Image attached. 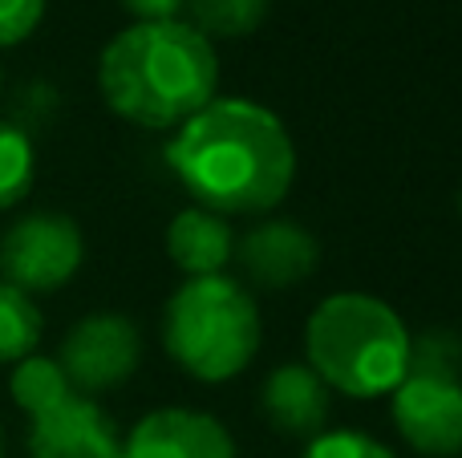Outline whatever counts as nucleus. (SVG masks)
Here are the masks:
<instances>
[{
  "instance_id": "obj_5",
  "label": "nucleus",
  "mask_w": 462,
  "mask_h": 458,
  "mask_svg": "<svg viewBox=\"0 0 462 458\" xmlns=\"http://www.w3.org/2000/svg\"><path fill=\"white\" fill-rule=\"evenodd\" d=\"M86 260L81 227L61 211H29L0 235V280L29 292H57Z\"/></svg>"
},
{
  "instance_id": "obj_2",
  "label": "nucleus",
  "mask_w": 462,
  "mask_h": 458,
  "mask_svg": "<svg viewBox=\"0 0 462 458\" xmlns=\"http://www.w3.org/2000/svg\"><path fill=\"white\" fill-rule=\"evenodd\" d=\"M102 102L143 130H179L216 102L219 53L195 24H126L97 57Z\"/></svg>"
},
{
  "instance_id": "obj_1",
  "label": "nucleus",
  "mask_w": 462,
  "mask_h": 458,
  "mask_svg": "<svg viewBox=\"0 0 462 458\" xmlns=\"http://www.w3.org/2000/svg\"><path fill=\"white\" fill-rule=\"evenodd\" d=\"M167 167L195 207L263 219L296 179V146L284 118L252 97H216L171 134Z\"/></svg>"
},
{
  "instance_id": "obj_8",
  "label": "nucleus",
  "mask_w": 462,
  "mask_h": 458,
  "mask_svg": "<svg viewBox=\"0 0 462 458\" xmlns=\"http://www.w3.org/2000/svg\"><path fill=\"white\" fill-rule=\"evenodd\" d=\"M244 280L263 292H288L304 284L320 264V243L300 219L263 215L236 235V260Z\"/></svg>"
},
{
  "instance_id": "obj_18",
  "label": "nucleus",
  "mask_w": 462,
  "mask_h": 458,
  "mask_svg": "<svg viewBox=\"0 0 462 458\" xmlns=\"http://www.w3.org/2000/svg\"><path fill=\"white\" fill-rule=\"evenodd\" d=\"M45 21V0H0V49H13Z\"/></svg>"
},
{
  "instance_id": "obj_21",
  "label": "nucleus",
  "mask_w": 462,
  "mask_h": 458,
  "mask_svg": "<svg viewBox=\"0 0 462 458\" xmlns=\"http://www.w3.org/2000/svg\"><path fill=\"white\" fill-rule=\"evenodd\" d=\"M0 458H5V430H0Z\"/></svg>"
},
{
  "instance_id": "obj_17",
  "label": "nucleus",
  "mask_w": 462,
  "mask_h": 458,
  "mask_svg": "<svg viewBox=\"0 0 462 458\" xmlns=\"http://www.w3.org/2000/svg\"><path fill=\"white\" fill-rule=\"evenodd\" d=\"M300 458H398L382 438L365 435V430H325V435L309 438Z\"/></svg>"
},
{
  "instance_id": "obj_16",
  "label": "nucleus",
  "mask_w": 462,
  "mask_h": 458,
  "mask_svg": "<svg viewBox=\"0 0 462 458\" xmlns=\"http://www.w3.org/2000/svg\"><path fill=\"white\" fill-rule=\"evenodd\" d=\"M426 378H458L462 381V337L455 329H430L410 337V370Z\"/></svg>"
},
{
  "instance_id": "obj_14",
  "label": "nucleus",
  "mask_w": 462,
  "mask_h": 458,
  "mask_svg": "<svg viewBox=\"0 0 462 458\" xmlns=\"http://www.w3.org/2000/svg\"><path fill=\"white\" fill-rule=\"evenodd\" d=\"M268 8L272 0H187V24H195L208 41H239L260 29Z\"/></svg>"
},
{
  "instance_id": "obj_22",
  "label": "nucleus",
  "mask_w": 462,
  "mask_h": 458,
  "mask_svg": "<svg viewBox=\"0 0 462 458\" xmlns=\"http://www.w3.org/2000/svg\"><path fill=\"white\" fill-rule=\"evenodd\" d=\"M458 211H462V195H458Z\"/></svg>"
},
{
  "instance_id": "obj_12",
  "label": "nucleus",
  "mask_w": 462,
  "mask_h": 458,
  "mask_svg": "<svg viewBox=\"0 0 462 458\" xmlns=\"http://www.w3.org/2000/svg\"><path fill=\"white\" fill-rule=\"evenodd\" d=\"M167 256L187 280L224 276L236 260V227L208 207H183L167 224Z\"/></svg>"
},
{
  "instance_id": "obj_11",
  "label": "nucleus",
  "mask_w": 462,
  "mask_h": 458,
  "mask_svg": "<svg viewBox=\"0 0 462 458\" xmlns=\"http://www.w3.org/2000/svg\"><path fill=\"white\" fill-rule=\"evenodd\" d=\"M260 414L276 435L284 438H317L328 430L333 414V389L317 378L309 362H284L263 378L260 386Z\"/></svg>"
},
{
  "instance_id": "obj_3",
  "label": "nucleus",
  "mask_w": 462,
  "mask_h": 458,
  "mask_svg": "<svg viewBox=\"0 0 462 458\" xmlns=\"http://www.w3.org/2000/svg\"><path fill=\"white\" fill-rule=\"evenodd\" d=\"M304 357L333 394L390 398L410 370V329L374 292H333L309 313Z\"/></svg>"
},
{
  "instance_id": "obj_15",
  "label": "nucleus",
  "mask_w": 462,
  "mask_h": 458,
  "mask_svg": "<svg viewBox=\"0 0 462 458\" xmlns=\"http://www.w3.org/2000/svg\"><path fill=\"white\" fill-rule=\"evenodd\" d=\"M32 175H37L32 138L13 122H0V211L16 207L29 195Z\"/></svg>"
},
{
  "instance_id": "obj_7",
  "label": "nucleus",
  "mask_w": 462,
  "mask_h": 458,
  "mask_svg": "<svg viewBox=\"0 0 462 458\" xmlns=\"http://www.w3.org/2000/svg\"><path fill=\"white\" fill-rule=\"evenodd\" d=\"M390 418L398 438L422 458L462 454V381L406 373L390 394Z\"/></svg>"
},
{
  "instance_id": "obj_9",
  "label": "nucleus",
  "mask_w": 462,
  "mask_h": 458,
  "mask_svg": "<svg viewBox=\"0 0 462 458\" xmlns=\"http://www.w3.org/2000/svg\"><path fill=\"white\" fill-rule=\"evenodd\" d=\"M29 458H122V435L110 414L78 389H61L29 414Z\"/></svg>"
},
{
  "instance_id": "obj_13",
  "label": "nucleus",
  "mask_w": 462,
  "mask_h": 458,
  "mask_svg": "<svg viewBox=\"0 0 462 458\" xmlns=\"http://www.w3.org/2000/svg\"><path fill=\"white\" fill-rule=\"evenodd\" d=\"M45 316L29 292L0 280V365H16L37 353Z\"/></svg>"
},
{
  "instance_id": "obj_4",
  "label": "nucleus",
  "mask_w": 462,
  "mask_h": 458,
  "mask_svg": "<svg viewBox=\"0 0 462 458\" xmlns=\"http://www.w3.org/2000/svg\"><path fill=\"white\" fill-rule=\"evenodd\" d=\"M159 337L167 357L195 381H231L255 362L263 321L255 297L231 276H199L171 292Z\"/></svg>"
},
{
  "instance_id": "obj_19",
  "label": "nucleus",
  "mask_w": 462,
  "mask_h": 458,
  "mask_svg": "<svg viewBox=\"0 0 462 458\" xmlns=\"http://www.w3.org/2000/svg\"><path fill=\"white\" fill-rule=\"evenodd\" d=\"M57 110V89L45 86V81H32V86H24L21 94H16V118L13 126H21L24 134L32 138V130H41L49 118H53Z\"/></svg>"
},
{
  "instance_id": "obj_6",
  "label": "nucleus",
  "mask_w": 462,
  "mask_h": 458,
  "mask_svg": "<svg viewBox=\"0 0 462 458\" xmlns=\"http://www.w3.org/2000/svg\"><path fill=\"white\" fill-rule=\"evenodd\" d=\"M53 362L78 394H110L126 386L143 365V333L126 313H89L73 321Z\"/></svg>"
},
{
  "instance_id": "obj_10",
  "label": "nucleus",
  "mask_w": 462,
  "mask_h": 458,
  "mask_svg": "<svg viewBox=\"0 0 462 458\" xmlns=\"http://www.w3.org/2000/svg\"><path fill=\"white\" fill-rule=\"evenodd\" d=\"M122 458H236V438L216 414L162 406L130 426Z\"/></svg>"
},
{
  "instance_id": "obj_20",
  "label": "nucleus",
  "mask_w": 462,
  "mask_h": 458,
  "mask_svg": "<svg viewBox=\"0 0 462 458\" xmlns=\"http://www.w3.org/2000/svg\"><path fill=\"white\" fill-rule=\"evenodd\" d=\"M122 8H126L138 24H151V21H179L187 0H122Z\"/></svg>"
}]
</instances>
